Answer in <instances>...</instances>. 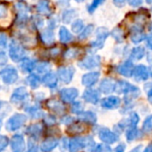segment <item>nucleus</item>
<instances>
[{
	"mask_svg": "<svg viewBox=\"0 0 152 152\" xmlns=\"http://www.w3.org/2000/svg\"><path fill=\"white\" fill-rule=\"evenodd\" d=\"M0 77L7 84H12L18 79V72L13 66H7L0 72Z\"/></svg>",
	"mask_w": 152,
	"mask_h": 152,
	"instance_id": "nucleus-1",
	"label": "nucleus"
},
{
	"mask_svg": "<svg viewBox=\"0 0 152 152\" xmlns=\"http://www.w3.org/2000/svg\"><path fill=\"white\" fill-rule=\"evenodd\" d=\"M24 50L23 48L16 43L15 41H12L9 45V56L15 62H19L23 59L24 56Z\"/></svg>",
	"mask_w": 152,
	"mask_h": 152,
	"instance_id": "nucleus-2",
	"label": "nucleus"
},
{
	"mask_svg": "<svg viewBox=\"0 0 152 152\" xmlns=\"http://www.w3.org/2000/svg\"><path fill=\"white\" fill-rule=\"evenodd\" d=\"M148 69L144 64H139L133 67L132 74V76L136 82H141L146 81L148 78Z\"/></svg>",
	"mask_w": 152,
	"mask_h": 152,
	"instance_id": "nucleus-3",
	"label": "nucleus"
},
{
	"mask_svg": "<svg viewBox=\"0 0 152 152\" xmlns=\"http://www.w3.org/2000/svg\"><path fill=\"white\" fill-rule=\"evenodd\" d=\"M26 121V116L23 115H20V114H17L15 115H14L12 118H10V120L7 122V130L9 131H15V130H17L19 129Z\"/></svg>",
	"mask_w": 152,
	"mask_h": 152,
	"instance_id": "nucleus-4",
	"label": "nucleus"
},
{
	"mask_svg": "<svg viewBox=\"0 0 152 152\" xmlns=\"http://www.w3.org/2000/svg\"><path fill=\"white\" fill-rule=\"evenodd\" d=\"M99 64H100V57L99 56H88V57L83 59L79 63V65L84 69H92L94 67L99 66Z\"/></svg>",
	"mask_w": 152,
	"mask_h": 152,
	"instance_id": "nucleus-5",
	"label": "nucleus"
},
{
	"mask_svg": "<svg viewBox=\"0 0 152 152\" xmlns=\"http://www.w3.org/2000/svg\"><path fill=\"white\" fill-rule=\"evenodd\" d=\"M108 31L105 28H99L97 31V39L91 43L94 48H101L105 43V40L108 37Z\"/></svg>",
	"mask_w": 152,
	"mask_h": 152,
	"instance_id": "nucleus-6",
	"label": "nucleus"
},
{
	"mask_svg": "<svg viewBox=\"0 0 152 152\" xmlns=\"http://www.w3.org/2000/svg\"><path fill=\"white\" fill-rule=\"evenodd\" d=\"M99 138L105 143H108V144L115 143L117 140V136L115 135V133L112 132L107 128H102L100 130V132H99Z\"/></svg>",
	"mask_w": 152,
	"mask_h": 152,
	"instance_id": "nucleus-7",
	"label": "nucleus"
},
{
	"mask_svg": "<svg viewBox=\"0 0 152 152\" xmlns=\"http://www.w3.org/2000/svg\"><path fill=\"white\" fill-rule=\"evenodd\" d=\"M58 77L59 79L65 83H69L73 76V68L72 67H61L58 69Z\"/></svg>",
	"mask_w": 152,
	"mask_h": 152,
	"instance_id": "nucleus-8",
	"label": "nucleus"
},
{
	"mask_svg": "<svg viewBox=\"0 0 152 152\" xmlns=\"http://www.w3.org/2000/svg\"><path fill=\"white\" fill-rule=\"evenodd\" d=\"M138 90V88H136L135 86L130 84L127 82L124 81H120L118 83H115V91H116L117 93H124L127 94L131 91H136Z\"/></svg>",
	"mask_w": 152,
	"mask_h": 152,
	"instance_id": "nucleus-9",
	"label": "nucleus"
},
{
	"mask_svg": "<svg viewBox=\"0 0 152 152\" xmlns=\"http://www.w3.org/2000/svg\"><path fill=\"white\" fill-rule=\"evenodd\" d=\"M121 99L115 96H110L101 100V106L107 109H114L120 106Z\"/></svg>",
	"mask_w": 152,
	"mask_h": 152,
	"instance_id": "nucleus-10",
	"label": "nucleus"
},
{
	"mask_svg": "<svg viewBox=\"0 0 152 152\" xmlns=\"http://www.w3.org/2000/svg\"><path fill=\"white\" fill-rule=\"evenodd\" d=\"M145 38H146L145 33L139 26H133L131 29V40L133 43L138 44V43L143 41L145 39Z\"/></svg>",
	"mask_w": 152,
	"mask_h": 152,
	"instance_id": "nucleus-11",
	"label": "nucleus"
},
{
	"mask_svg": "<svg viewBox=\"0 0 152 152\" xmlns=\"http://www.w3.org/2000/svg\"><path fill=\"white\" fill-rule=\"evenodd\" d=\"M99 72H89L87 74H84L83 77V85L87 87H91L93 86L99 80Z\"/></svg>",
	"mask_w": 152,
	"mask_h": 152,
	"instance_id": "nucleus-12",
	"label": "nucleus"
},
{
	"mask_svg": "<svg viewBox=\"0 0 152 152\" xmlns=\"http://www.w3.org/2000/svg\"><path fill=\"white\" fill-rule=\"evenodd\" d=\"M133 71V64L131 60L125 61L118 66V72L124 77H131Z\"/></svg>",
	"mask_w": 152,
	"mask_h": 152,
	"instance_id": "nucleus-13",
	"label": "nucleus"
},
{
	"mask_svg": "<svg viewBox=\"0 0 152 152\" xmlns=\"http://www.w3.org/2000/svg\"><path fill=\"white\" fill-rule=\"evenodd\" d=\"M61 94V98L64 102H72V100H74V99L78 96V91L74 89V88H71V89H64L61 91L60 92Z\"/></svg>",
	"mask_w": 152,
	"mask_h": 152,
	"instance_id": "nucleus-14",
	"label": "nucleus"
},
{
	"mask_svg": "<svg viewBox=\"0 0 152 152\" xmlns=\"http://www.w3.org/2000/svg\"><path fill=\"white\" fill-rule=\"evenodd\" d=\"M115 83L111 79H104L100 83V91L105 94H110L115 91Z\"/></svg>",
	"mask_w": 152,
	"mask_h": 152,
	"instance_id": "nucleus-15",
	"label": "nucleus"
},
{
	"mask_svg": "<svg viewBox=\"0 0 152 152\" xmlns=\"http://www.w3.org/2000/svg\"><path fill=\"white\" fill-rule=\"evenodd\" d=\"M83 99L87 102L96 104L99 100V92L96 90H88L84 92Z\"/></svg>",
	"mask_w": 152,
	"mask_h": 152,
	"instance_id": "nucleus-16",
	"label": "nucleus"
},
{
	"mask_svg": "<svg viewBox=\"0 0 152 152\" xmlns=\"http://www.w3.org/2000/svg\"><path fill=\"white\" fill-rule=\"evenodd\" d=\"M12 148L14 152H23L24 149L23 138L20 135H15L12 140Z\"/></svg>",
	"mask_w": 152,
	"mask_h": 152,
	"instance_id": "nucleus-17",
	"label": "nucleus"
},
{
	"mask_svg": "<svg viewBox=\"0 0 152 152\" xmlns=\"http://www.w3.org/2000/svg\"><path fill=\"white\" fill-rule=\"evenodd\" d=\"M140 136H141V132L136 126L129 127V129L126 132V139L128 141H132L134 140H137L140 138Z\"/></svg>",
	"mask_w": 152,
	"mask_h": 152,
	"instance_id": "nucleus-18",
	"label": "nucleus"
},
{
	"mask_svg": "<svg viewBox=\"0 0 152 152\" xmlns=\"http://www.w3.org/2000/svg\"><path fill=\"white\" fill-rule=\"evenodd\" d=\"M43 83L49 88H55L57 84L56 76L52 72L47 73L43 78Z\"/></svg>",
	"mask_w": 152,
	"mask_h": 152,
	"instance_id": "nucleus-19",
	"label": "nucleus"
},
{
	"mask_svg": "<svg viewBox=\"0 0 152 152\" xmlns=\"http://www.w3.org/2000/svg\"><path fill=\"white\" fill-rule=\"evenodd\" d=\"M27 94H28L27 91L24 88H19V89L15 90V91L14 92V94L12 96V100H13V102L22 101L27 97Z\"/></svg>",
	"mask_w": 152,
	"mask_h": 152,
	"instance_id": "nucleus-20",
	"label": "nucleus"
},
{
	"mask_svg": "<svg viewBox=\"0 0 152 152\" xmlns=\"http://www.w3.org/2000/svg\"><path fill=\"white\" fill-rule=\"evenodd\" d=\"M59 38H60V40L63 43H67V42L71 41L72 39V34L70 33V31L64 27H62L60 29V31H59Z\"/></svg>",
	"mask_w": 152,
	"mask_h": 152,
	"instance_id": "nucleus-21",
	"label": "nucleus"
},
{
	"mask_svg": "<svg viewBox=\"0 0 152 152\" xmlns=\"http://www.w3.org/2000/svg\"><path fill=\"white\" fill-rule=\"evenodd\" d=\"M144 55H145V49L142 47H137L132 50L131 58L132 60H140L144 56Z\"/></svg>",
	"mask_w": 152,
	"mask_h": 152,
	"instance_id": "nucleus-22",
	"label": "nucleus"
},
{
	"mask_svg": "<svg viewBox=\"0 0 152 152\" xmlns=\"http://www.w3.org/2000/svg\"><path fill=\"white\" fill-rule=\"evenodd\" d=\"M57 140H54V139H49V140H45L42 145H41V149L45 152H48L50 151L51 149H53L56 145H57Z\"/></svg>",
	"mask_w": 152,
	"mask_h": 152,
	"instance_id": "nucleus-23",
	"label": "nucleus"
},
{
	"mask_svg": "<svg viewBox=\"0 0 152 152\" xmlns=\"http://www.w3.org/2000/svg\"><path fill=\"white\" fill-rule=\"evenodd\" d=\"M34 67H35L34 61H32L31 59H28V58L23 59V62H22V64H21V68L24 72H31Z\"/></svg>",
	"mask_w": 152,
	"mask_h": 152,
	"instance_id": "nucleus-24",
	"label": "nucleus"
},
{
	"mask_svg": "<svg viewBox=\"0 0 152 152\" xmlns=\"http://www.w3.org/2000/svg\"><path fill=\"white\" fill-rule=\"evenodd\" d=\"M80 117H81L83 121H85V122H87V123H91V124H94V123L96 122V120H97L96 115L93 114V113H91V112H85V113H83V114H81Z\"/></svg>",
	"mask_w": 152,
	"mask_h": 152,
	"instance_id": "nucleus-25",
	"label": "nucleus"
},
{
	"mask_svg": "<svg viewBox=\"0 0 152 152\" xmlns=\"http://www.w3.org/2000/svg\"><path fill=\"white\" fill-rule=\"evenodd\" d=\"M38 11L41 14L47 15L48 13H50V8H49V5L47 0H42L41 2L39 3L38 5Z\"/></svg>",
	"mask_w": 152,
	"mask_h": 152,
	"instance_id": "nucleus-26",
	"label": "nucleus"
},
{
	"mask_svg": "<svg viewBox=\"0 0 152 152\" xmlns=\"http://www.w3.org/2000/svg\"><path fill=\"white\" fill-rule=\"evenodd\" d=\"M28 83L29 85L32 88V89H36L39 86V83H40V80L38 76L34 75V74H31V76H29L28 79Z\"/></svg>",
	"mask_w": 152,
	"mask_h": 152,
	"instance_id": "nucleus-27",
	"label": "nucleus"
},
{
	"mask_svg": "<svg viewBox=\"0 0 152 152\" xmlns=\"http://www.w3.org/2000/svg\"><path fill=\"white\" fill-rule=\"evenodd\" d=\"M142 131L144 132H152V115L148 116L142 124Z\"/></svg>",
	"mask_w": 152,
	"mask_h": 152,
	"instance_id": "nucleus-28",
	"label": "nucleus"
},
{
	"mask_svg": "<svg viewBox=\"0 0 152 152\" xmlns=\"http://www.w3.org/2000/svg\"><path fill=\"white\" fill-rule=\"evenodd\" d=\"M111 34H112L113 38H114L117 42H122V41L124 40V31H123L121 29H119V28L114 29Z\"/></svg>",
	"mask_w": 152,
	"mask_h": 152,
	"instance_id": "nucleus-29",
	"label": "nucleus"
},
{
	"mask_svg": "<svg viewBox=\"0 0 152 152\" xmlns=\"http://www.w3.org/2000/svg\"><path fill=\"white\" fill-rule=\"evenodd\" d=\"M140 121V117L139 115L135 113V112H132L131 115H130V117H129V127H132V126H136L137 124L139 123Z\"/></svg>",
	"mask_w": 152,
	"mask_h": 152,
	"instance_id": "nucleus-30",
	"label": "nucleus"
},
{
	"mask_svg": "<svg viewBox=\"0 0 152 152\" xmlns=\"http://www.w3.org/2000/svg\"><path fill=\"white\" fill-rule=\"evenodd\" d=\"M104 1L105 0H93L92 1V3H91V5L89 7V8H88V11H89V13H91V14H92L101 4H103L104 3Z\"/></svg>",
	"mask_w": 152,
	"mask_h": 152,
	"instance_id": "nucleus-31",
	"label": "nucleus"
},
{
	"mask_svg": "<svg viewBox=\"0 0 152 152\" xmlns=\"http://www.w3.org/2000/svg\"><path fill=\"white\" fill-rule=\"evenodd\" d=\"M83 23L81 20H77L76 22H74L72 25V29L74 32L78 33L80 31H83Z\"/></svg>",
	"mask_w": 152,
	"mask_h": 152,
	"instance_id": "nucleus-32",
	"label": "nucleus"
},
{
	"mask_svg": "<svg viewBox=\"0 0 152 152\" xmlns=\"http://www.w3.org/2000/svg\"><path fill=\"white\" fill-rule=\"evenodd\" d=\"M42 39H43V41L44 42H46V43H51L54 40V35L51 32V31H46L43 33V35H42Z\"/></svg>",
	"mask_w": 152,
	"mask_h": 152,
	"instance_id": "nucleus-33",
	"label": "nucleus"
},
{
	"mask_svg": "<svg viewBox=\"0 0 152 152\" xmlns=\"http://www.w3.org/2000/svg\"><path fill=\"white\" fill-rule=\"evenodd\" d=\"M94 152H111V148L108 145L99 144L95 148Z\"/></svg>",
	"mask_w": 152,
	"mask_h": 152,
	"instance_id": "nucleus-34",
	"label": "nucleus"
},
{
	"mask_svg": "<svg viewBox=\"0 0 152 152\" xmlns=\"http://www.w3.org/2000/svg\"><path fill=\"white\" fill-rule=\"evenodd\" d=\"M49 64L47 63H40L36 66V69L39 72H46L47 71L49 70Z\"/></svg>",
	"mask_w": 152,
	"mask_h": 152,
	"instance_id": "nucleus-35",
	"label": "nucleus"
},
{
	"mask_svg": "<svg viewBox=\"0 0 152 152\" xmlns=\"http://www.w3.org/2000/svg\"><path fill=\"white\" fill-rule=\"evenodd\" d=\"M92 30H93V26H92V25H89V26L83 31V33L81 34V39H85L87 36H89V35L92 32Z\"/></svg>",
	"mask_w": 152,
	"mask_h": 152,
	"instance_id": "nucleus-36",
	"label": "nucleus"
},
{
	"mask_svg": "<svg viewBox=\"0 0 152 152\" xmlns=\"http://www.w3.org/2000/svg\"><path fill=\"white\" fill-rule=\"evenodd\" d=\"M8 144V139L6 136H0V149L5 148Z\"/></svg>",
	"mask_w": 152,
	"mask_h": 152,
	"instance_id": "nucleus-37",
	"label": "nucleus"
},
{
	"mask_svg": "<svg viewBox=\"0 0 152 152\" xmlns=\"http://www.w3.org/2000/svg\"><path fill=\"white\" fill-rule=\"evenodd\" d=\"M83 109V106L80 102H77V103H74L73 106H72V111L73 113H80Z\"/></svg>",
	"mask_w": 152,
	"mask_h": 152,
	"instance_id": "nucleus-38",
	"label": "nucleus"
},
{
	"mask_svg": "<svg viewBox=\"0 0 152 152\" xmlns=\"http://www.w3.org/2000/svg\"><path fill=\"white\" fill-rule=\"evenodd\" d=\"M7 63V56L5 53H0V68L3 67Z\"/></svg>",
	"mask_w": 152,
	"mask_h": 152,
	"instance_id": "nucleus-39",
	"label": "nucleus"
},
{
	"mask_svg": "<svg viewBox=\"0 0 152 152\" xmlns=\"http://www.w3.org/2000/svg\"><path fill=\"white\" fill-rule=\"evenodd\" d=\"M7 15V7L4 4H0V18H3Z\"/></svg>",
	"mask_w": 152,
	"mask_h": 152,
	"instance_id": "nucleus-40",
	"label": "nucleus"
},
{
	"mask_svg": "<svg viewBox=\"0 0 152 152\" xmlns=\"http://www.w3.org/2000/svg\"><path fill=\"white\" fill-rule=\"evenodd\" d=\"M129 5L133 7H138L142 4V0H127Z\"/></svg>",
	"mask_w": 152,
	"mask_h": 152,
	"instance_id": "nucleus-41",
	"label": "nucleus"
},
{
	"mask_svg": "<svg viewBox=\"0 0 152 152\" xmlns=\"http://www.w3.org/2000/svg\"><path fill=\"white\" fill-rule=\"evenodd\" d=\"M50 107L52 109H56L57 112H59V109H63V106L61 104H59L57 101H51V104H50Z\"/></svg>",
	"mask_w": 152,
	"mask_h": 152,
	"instance_id": "nucleus-42",
	"label": "nucleus"
},
{
	"mask_svg": "<svg viewBox=\"0 0 152 152\" xmlns=\"http://www.w3.org/2000/svg\"><path fill=\"white\" fill-rule=\"evenodd\" d=\"M113 1L115 6H116L117 7H123L126 4V0H113Z\"/></svg>",
	"mask_w": 152,
	"mask_h": 152,
	"instance_id": "nucleus-43",
	"label": "nucleus"
},
{
	"mask_svg": "<svg viewBox=\"0 0 152 152\" xmlns=\"http://www.w3.org/2000/svg\"><path fill=\"white\" fill-rule=\"evenodd\" d=\"M7 36L3 33H0V46H6L7 44Z\"/></svg>",
	"mask_w": 152,
	"mask_h": 152,
	"instance_id": "nucleus-44",
	"label": "nucleus"
},
{
	"mask_svg": "<svg viewBox=\"0 0 152 152\" xmlns=\"http://www.w3.org/2000/svg\"><path fill=\"white\" fill-rule=\"evenodd\" d=\"M147 46L149 49L152 50V33L148 35L147 37Z\"/></svg>",
	"mask_w": 152,
	"mask_h": 152,
	"instance_id": "nucleus-45",
	"label": "nucleus"
},
{
	"mask_svg": "<svg viewBox=\"0 0 152 152\" xmlns=\"http://www.w3.org/2000/svg\"><path fill=\"white\" fill-rule=\"evenodd\" d=\"M124 149H125V145L124 143H121L115 148V152H124Z\"/></svg>",
	"mask_w": 152,
	"mask_h": 152,
	"instance_id": "nucleus-46",
	"label": "nucleus"
},
{
	"mask_svg": "<svg viewBox=\"0 0 152 152\" xmlns=\"http://www.w3.org/2000/svg\"><path fill=\"white\" fill-rule=\"evenodd\" d=\"M152 86V85H151ZM147 96H148V100L152 103V87H149L147 91Z\"/></svg>",
	"mask_w": 152,
	"mask_h": 152,
	"instance_id": "nucleus-47",
	"label": "nucleus"
},
{
	"mask_svg": "<svg viewBox=\"0 0 152 152\" xmlns=\"http://www.w3.org/2000/svg\"><path fill=\"white\" fill-rule=\"evenodd\" d=\"M143 152H152V142H150L143 150Z\"/></svg>",
	"mask_w": 152,
	"mask_h": 152,
	"instance_id": "nucleus-48",
	"label": "nucleus"
},
{
	"mask_svg": "<svg viewBox=\"0 0 152 152\" xmlns=\"http://www.w3.org/2000/svg\"><path fill=\"white\" fill-rule=\"evenodd\" d=\"M141 148H142V145H141V144H140V145H138L136 148H134L133 149H132L130 152H140Z\"/></svg>",
	"mask_w": 152,
	"mask_h": 152,
	"instance_id": "nucleus-49",
	"label": "nucleus"
},
{
	"mask_svg": "<svg viewBox=\"0 0 152 152\" xmlns=\"http://www.w3.org/2000/svg\"><path fill=\"white\" fill-rule=\"evenodd\" d=\"M29 152H38V149H37L36 147H33V148H31L30 149Z\"/></svg>",
	"mask_w": 152,
	"mask_h": 152,
	"instance_id": "nucleus-50",
	"label": "nucleus"
},
{
	"mask_svg": "<svg viewBox=\"0 0 152 152\" xmlns=\"http://www.w3.org/2000/svg\"><path fill=\"white\" fill-rule=\"evenodd\" d=\"M146 1H147V3H148V4L152 3V0H146Z\"/></svg>",
	"mask_w": 152,
	"mask_h": 152,
	"instance_id": "nucleus-51",
	"label": "nucleus"
},
{
	"mask_svg": "<svg viewBox=\"0 0 152 152\" xmlns=\"http://www.w3.org/2000/svg\"><path fill=\"white\" fill-rule=\"evenodd\" d=\"M75 1H77V2H83V1H84V0H75Z\"/></svg>",
	"mask_w": 152,
	"mask_h": 152,
	"instance_id": "nucleus-52",
	"label": "nucleus"
},
{
	"mask_svg": "<svg viewBox=\"0 0 152 152\" xmlns=\"http://www.w3.org/2000/svg\"><path fill=\"white\" fill-rule=\"evenodd\" d=\"M1 125H2V123H1V121H0V128H1Z\"/></svg>",
	"mask_w": 152,
	"mask_h": 152,
	"instance_id": "nucleus-53",
	"label": "nucleus"
}]
</instances>
